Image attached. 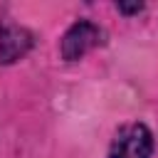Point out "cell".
<instances>
[{"instance_id": "7a4b0ae2", "label": "cell", "mask_w": 158, "mask_h": 158, "mask_svg": "<svg viewBox=\"0 0 158 158\" xmlns=\"http://www.w3.org/2000/svg\"><path fill=\"white\" fill-rule=\"evenodd\" d=\"M101 30L89 22V20H79L74 22L64 37H62V57L67 62H74V59H81L89 49H94L96 44H101Z\"/></svg>"}, {"instance_id": "6da1fadb", "label": "cell", "mask_w": 158, "mask_h": 158, "mask_svg": "<svg viewBox=\"0 0 158 158\" xmlns=\"http://www.w3.org/2000/svg\"><path fill=\"white\" fill-rule=\"evenodd\" d=\"M153 133L146 123H126L116 131L109 156L111 158H151Z\"/></svg>"}, {"instance_id": "277c9868", "label": "cell", "mask_w": 158, "mask_h": 158, "mask_svg": "<svg viewBox=\"0 0 158 158\" xmlns=\"http://www.w3.org/2000/svg\"><path fill=\"white\" fill-rule=\"evenodd\" d=\"M118 10L121 12H138V10H143V5L138 2V5H118Z\"/></svg>"}, {"instance_id": "3957f363", "label": "cell", "mask_w": 158, "mask_h": 158, "mask_svg": "<svg viewBox=\"0 0 158 158\" xmlns=\"http://www.w3.org/2000/svg\"><path fill=\"white\" fill-rule=\"evenodd\" d=\"M32 47V35L25 27L17 25H2L0 30V62L2 64H12L20 57L27 54V49Z\"/></svg>"}]
</instances>
